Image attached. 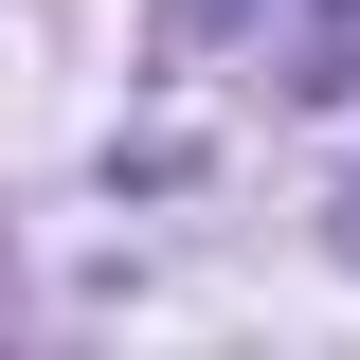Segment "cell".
<instances>
[{
	"label": "cell",
	"instance_id": "6da1fadb",
	"mask_svg": "<svg viewBox=\"0 0 360 360\" xmlns=\"http://www.w3.org/2000/svg\"><path fill=\"white\" fill-rule=\"evenodd\" d=\"M234 18H270V0H234ZM288 18H307V37H324V54H342V37H360V0H288Z\"/></svg>",
	"mask_w": 360,
	"mask_h": 360
}]
</instances>
